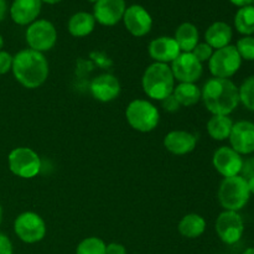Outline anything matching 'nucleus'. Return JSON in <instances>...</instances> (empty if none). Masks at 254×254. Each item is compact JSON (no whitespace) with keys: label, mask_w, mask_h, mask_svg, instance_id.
<instances>
[{"label":"nucleus","mask_w":254,"mask_h":254,"mask_svg":"<svg viewBox=\"0 0 254 254\" xmlns=\"http://www.w3.org/2000/svg\"><path fill=\"white\" fill-rule=\"evenodd\" d=\"M201 101L212 116H230L240 104V93L235 82L212 77L201 88Z\"/></svg>","instance_id":"nucleus-1"},{"label":"nucleus","mask_w":254,"mask_h":254,"mask_svg":"<svg viewBox=\"0 0 254 254\" xmlns=\"http://www.w3.org/2000/svg\"><path fill=\"white\" fill-rule=\"evenodd\" d=\"M12 74L27 89L41 87L49 78V61L41 52L24 49L12 56Z\"/></svg>","instance_id":"nucleus-2"},{"label":"nucleus","mask_w":254,"mask_h":254,"mask_svg":"<svg viewBox=\"0 0 254 254\" xmlns=\"http://www.w3.org/2000/svg\"><path fill=\"white\" fill-rule=\"evenodd\" d=\"M175 82L169 64L153 62L144 71L141 77V88L149 98L161 102L173 94Z\"/></svg>","instance_id":"nucleus-3"},{"label":"nucleus","mask_w":254,"mask_h":254,"mask_svg":"<svg viewBox=\"0 0 254 254\" xmlns=\"http://www.w3.org/2000/svg\"><path fill=\"white\" fill-rule=\"evenodd\" d=\"M251 198L248 183L243 176L237 175L232 178H223L218 188V201L226 211L242 210Z\"/></svg>","instance_id":"nucleus-4"},{"label":"nucleus","mask_w":254,"mask_h":254,"mask_svg":"<svg viewBox=\"0 0 254 254\" xmlns=\"http://www.w3.org/2000/svg\"><path fill=\"white\" fill-rule=\"evenodd\" d=\"M126 118L134 130L139 133H150L159 126L160 113L150 101L136 98L127 107Z\"/></svg>","instance_id":"nucleus-5"},{"label":"nucleus","mask_w":254,"mask_h":254,"mask_svg":"<svg viewBox=\"0 0 254 254\" xmlns=\"http://www.w3.org/2000/svg\"><path fill=\"white\" fill-rule=\"evenodd\" d=\"M7 165L10 171L17 178L32 179L41 171V159L34 149L19 146L9 153Z\"/></svg>","instance_id":"nucleus-6"},{"label":"nucleus","mask_w":254,"mask_h":254,"mask_svg":"<svg viewBox=\"0 0 254 254\" xmlns=\"http://www.w3.org/2000/svg\"><path fill=\"white\" fill-rule=\"evenodd\" d=\"M242 66V59L235 45H228L213 51L208 61L211 74L216 78H227L235 76Z\"/></svg>","instance_id":"nucleus-7"},{"label":"nucleus","mask_w":254,"mask_h":254,"mask_svg":"<svg viewBox=\"0 0 254 254\" xmlns=\"http://www.w3.org/2000/svg\"><path fill=\"white\" fill-rule=\"evenodd\" d=\"M14 232L24 243L34 245L44 240L46 236V222L39 213L26 211L15 218Z\"/></svg>","instance_id":"nucleus-8"},{"label":"nucleus","mask_w":254,"mask_h":254,"mask_svg":"<svg viewBox=\"0 0 254 254\" xmlns=\"http://www.w3.org/2000/svg\"><path fill=\"white\" fill-rule=\"evenodd\" d=\"M25 37L29 49L45 54L54 49L56 45L57 30L49 20L37 19L27 26Z\"/></svg>","instance_id":"nucleus-9"},{"label":"nucleus","mask_w":254,"mask_h":254,"mask_svg":"<svg viewBox=\"0 0 254 254\" xmlns=\"http://www.w3.org/2000/svg\"><path fill=\"white\" fill-rule=\"evenodd\" d=\"M216 233L226 245H236L245 233V222L241 215L235 211H223L216 220Z\"/></svg>","instance_id":"nucleus-10"},{"label":"nucleus","mask_w":254,"mask_h":254,"mask_svg":"<svg viewBox=\"0 0 254 254\" xmlns=\"http://www.w3.org/2000/svg\"><path fill=\"white\" fill-rule=\"evenodd\" d=\"M170 68L179 83H196L203 73V64L191 52H181L171 62Z\"/></svg>","instance_id":"nucleus-11"},{"label":"nucleus","mask_w":254,"mask_h":254,"mask_svg":"<svg viewBox=\"0 0 254 254\" xmlns=\"http://www.w3.org/2000/svg\"><path fill=\"white\" fill-rule=\"evenodd\" d=\"M242 155L233 150L231 146H221L213 153L212 164L220 175L223 178H232L241 175L243 168Z\"/></svg>","instance_id":"nucleus-12"},{"label":"nucleus","mask_w":254,"mask_h":254,"mask_svg":"<svg viewBox=\"0 0 254 254\" xmlns=\"http://www.w3.org/2000/svg\"><path fill=\"white\" fill-rule=\"evenodd\" d=\"M126 29L135 37H143L151 31L153 17L148 10L141 5H130L126 9L123 15Z\"/></svg>","instance_id":"nucleus-13"},{"label":"nucleus","mask_w":254,"mask_h":254,"mask_svg":"<svg viewBox=\"0 0 254 254\" xmlns=\"http://www.w3.org/2000/svg\"><path fill=\"white\" fill-rule=\"evenodd\" d=\"M231 148L240 155H251L254 153V123L241 121L233 124L230 138Z\"/></svg>","instance_id":"nucleus-14"},{"label":"nucleus","mask_w":254,"mask_h":254,"mask_svg":"<svg viewBox=\"0 0 254 254\" xmlns=\"http://www.w3.org/2000/svg\"><path fill=\"white\" fill-rule=\"evenodd\" d=\"M92 97L102 103H109L117 99L121 94L122 86L119 79L111 73H102L94 77L91 82Z\"/></svg>","instance_id":"nucleus-15"},{"label":"nucleus","mask_w":254,"mask_h":254,"mask_svg":"<svg viewBox=\"0 0 254 254\" xmlns=\"http://www.w3.org/2000/svg\"><path fill=\"white\" fill-rule=\"evenodd\" d=\"M126 9V0H98L94 4L93 16L103 26H114L123 20Z\"/></svg>","instance_id":"nucleus-16"},{"label":"nucleus","mask_w":254,"mask_h":254,"mask_svg":"<svg viewBox=\"0 0 254 254\" xmlns=\"http://www.w3.org/2000/svg\"><path fill=\"white\" fill-rule=\"evenodd\" d=\"M148 52L154 62L169 64L181 54V50L174 37L160 36L149 44Z\"/></svg>","instance_id":"nucleus-17"},{"label":"nucleus","mask_w":254,"mask_h":254,"mask_svg":"<svg viewBox=\"0 0 254 254\" xmlns=\"http://www.w3.org/2000/svg\"><path fill=\"white\" fill-rule=\"evenodd\" d=\"M41 6V0H14L10 6V16L15 24L29 26L37 20Z\"/></svg>","instance_id":"nucleus-18"},{"label":"nucleus","mask_w":254,"mask_h":254,"mask_svg":"<svg viewBox=\"0 0 254 254\" xmlns=\"http://www.w3.org/2000/svg\"><path fill=\"white\" fill-rule=\"evenodd\" d=\"M197 138L186 130H171L164 138V146L174 155H186L195 150Z\"/></svg>","instance_id":"nucleus-19"},{"label":"nucleus","mask_w":254,"mask_h":254,"mask_svg":"<svg viewBox=\"0 0 254 254\" xmlns=\"http://www.w3.org/2000/svg\"><path fill=\"white\" fill-rule=\"evenodd\" d=\"M233 37L232 27L225 21H216L207 27L205 32V42L213 50L222 49L231 45Z\"/></svg>","instance_id":"nucleus-20"},{"label":"nucleus","mask_w":254,"mask_h":254,"mask_svg":"<svg viewBox=\"0 0 254 254\" xmlns=\"http://www.w3.org/2000/svg\"><path fill=\"white\" fill-rule=\"evenodd\" d=\"M96 22L93 14L87 11H78L69 17L67 29L73 37H86L93 32Z\"/></svg>","instance_id":"nucleus-21"},{"label":"nucleus","mask_w":254,"mask_h":254,"mask_svg":"<svg viewBox=\"0 0 254 254\" xmlns=\"http://www.w3.org/2000/svg\"><path fill=\"white\" fill-rule=\"evenodd\" d=\"M180 235L185 238L195 240L202 236L206 231L205 218L197 213H189L180 220L178 226Z\"/></svg>","instance_id":"nucleus-22"},{"label":"nucleus","mask_w":254,"mask_h":254,"mask_svg":"<svg viewBox=\"0 0 254 254\" xmlns=\"http://www.w3.org/2000/svg\"><path fill=\"white\" fill-rule=\"evenodd\" d=\"M174 39L180 47L181 52H191L200 42V35L195 25L191 22H183L176 29Z\"/></svg>","instance_id":"nucleus-23"},{"label":"nucleus","mask_w":254,"mask_h":254,"mask_svg":"<svg viewBox=\"0 0 254 254\" xmlns=\"http://www.w3.org/2000/svg\"><path fill=\"white\" fill-rule=\"evenodd\" d=\"M233 121L230 116H212L207 122V133L213 140L223 141L230 138L233 128Z\"/></svg>","instance_id":"nucleus-24"},{"label":"nucleus","mask_w":254,"mask_h":254,"mask_svg":"<svg viewBox=\"0 0 254 254\" xmlns=\"http://www.w3.org/2000/svg\"><path fill=\"white\" fill-rule=\"evenodd\" d=\"M173 96L181 107H192L201 101V88L196 83H179Z\"/></svg>","instance_id":"nucleus-25"},{"label":"nucleus","mask_w":254,"mask_h":254,"mask_svg":"<svg viewBox=\"0 0 254 254\" xmlns=\"http://www.w3.org/2000/svg\"><path fill=\"white\" fill-rule=\"evenodd\" d=\"M235 26L243 36H252L254 34V6L247 5L238 9L235 16Z\"/></svg>","instance_id":"nucleus-26"},{"label":"nucleus","mask_w":254,"mask_h":254,"mask_svg":"<svg viewBox=\"0 0 254 254\" xmlns=\"http://www.w3.org/2000/svg\"><path fill=\"white\" fill-rule=\"evenodd\" d=\"M107 245L98 237H87L77 246L76 254H106Z\"/></svg>","instance_id":"nucleus-27"},{"label":"nucleus","mask_w":254,"mask_h":254,"mask_svg":"<svg viewBox=\"0 0 254 254\" xmlns=\"http://www.w3.org/2000/svg\"><path fill=\"white\" fill-rule=\"evenodd\" d=\"M240 103H242L248 111L254 112V74L247 77L238 87Z\"/></svg>","instance_id":"nucleus-28"},{"label":"nucleus","mask_w":254,"mask_h":254,"mask_svg":"<svg viewBox=\"0 0 254 254\" xmlns=\"http://www.w3.org/2000/svg\"><path fill=\"white\" fill-rule=\"evenodd\" d=\"M242 61H254V37L243 36L235 45Z\"/></svg>","instance_id":"nucleus-29"},{"label":"nucleus","mask_w":254,"mask_h":254,"mask_svg":"<svg viewBox=\"0 0 254 254\" xmlns=\"http://www.w3.org/2000/svg\"><path fill=\"white\" fill-rule=\"evenodd\" d=\"M213 51H215V50H213L208 44H206V42H198V44L196 45L195 49L191 51V54L203 64L205 62L210 61L211 56L213 55Z\"/></svg>","instance_id":"nucleus-30"},{"label":"nucleus","mask_w":254,"mask_h":254,"mask_svg":"<svg viewBox=\"0 0 254 254\" xmlns=\"http://www.w3.org/2000/svg\"><path fill=\"white\" fill-rule=\"evenodd\" d=\"M12 67V56L9 52L1 50L0 51V76L11 71Z\"/></svg>","instance_id":"nucleus-31"},{"label":"nucleus","mask_w":254,"mask_h":254,"mask_svg":"<svg viewBox=\"0 0 254 254\" xmlns=\"http://www.w3.org/2000/svg\"><path fill=\"white\" fill-rule=\"evenodd\" d=\"M161 106H163V108L165 109L166 112H169V113L178 112L179 109L181 108V106L179 104V102L176 101V98L173 94H170V96L166 97L165 99H163V101H161Z\"/></svg>","instance_id":"nucleus-32"},{"label":"nucleus","mask_w":254,"mask_h":254,"mask_svg":"<svg viewBox=\"0 0 254 254\" xmlns=\"http://www.w3.org/2000/svg\"><path fill=\"white\" fill-rule=\"evenodd\" d=\"M14 250H12V243L9 240L7 236L4 233H0V254H12Z\"/></svg>","instance_id":"nucleus-33"},{"label":"nucleus","mask_w":254,"mask_h":254,"mask_svg":"<svg viewBox=\"0 0 254 254\" xmlns=\"http://www.w3.org/2000/svg\"><path fill=\"white\" fill-rule=\"evenodd\" d=\"M254 175V158L250 159V160L243 161V168L241 171V176L248 180L250 178H252Z\"/></svg>","instance_id":"nucleus-34"},{"label":"nucleus","mask_w":254,"mask_h":254,"mask_svg":"<svg viewBox=\"0 0 254 254\" xmlns=\"http://www.w3.org/2000/svg\"><path fill=\"white\" fill-rule=\"evenodd\" d=\"M106 254H127V250L121 243L112 242L109 245H107Z\"/></svg>","instance_id":"nucleus-35"},{"label":"nucleus","mask_w":254,"mask_h":254,"mask_svg":"<svg viewBox=\"0 0 254 254\" xmlns=\"http://www.w3.org/2000/svg\"><path fill=\"white\" fill-rule=\"evenodd\" d=\"M7 11V5L5 0H0V21L5 19V15Z\"/></svg>","instance_id":"nucleus-36"},{"label":"nucleus","mask_w":254,"mask_h":254,"mask_svg":"<svg viewBox=\"0 0 254 254\" xmlns=\"http://www.w3.org/2000/svg\"><path fill=\"white\" fill-rule=\"evenodd\" d=\"M233 5L238 7H243V6H247V5H251L253 2V0H230Z\"/></svg>","instance_id":"nucleus-37"},{"label":"nucleus","mask_w":254,"mask_h":254,"mask_svg":"<svg viewBox=\"0 0 254 254\" xmlns=\"http://www.w3.org/2000/svg\"><path fill=\"white\" fill-rule=\"evenodd\" d=\"M247 183H248V189H250L251 195H254V175L252 176V178L248 179Z\"/></svg>","instance_id":"nucleus-38"},{"label":"nucleus","mask_w":254,"mask_h":254,"mask_svg":"<svg viewBox=\"0 0 254 254\" xmlns=\"http://www.w3.org/2000/svg\"><path fill=\"white\" fill-rule=\"evenodd\" d=\"M62 0H41V2H46V4H50V5H54V4H59V2H61Z\"/></svg>","instance_id":"nucleus-39"},{"label":"nucleus","mask_w":254,"mask_h":254,"mask_svg":"<svg viewBox=\"0 0 254 254\" xmlns=\"http://www.w3.org/2000/svg\"><path fill=\"white\" fill-rule=\"evenodd\" d=\"M242 254H254V247H251V248H247V250L245 251Z\"/></svg>","instance_id":"nucleus-40"},{"label":"nucleus","mask_w":254,"mask_h":254,"mask_svg":"<svg viewBox=\"0 0 254 254\" xmlns=\"http://www.w3.org/2000/svg\"><path fill=\"white\" fill-rule=\"evenodd\" d=\"M2 47H4V37H2L1 35H0V51H1V50H2Z\"/></svg>","instance_id":"nucleus-41"},{"label":"nucleus","mask_w":254,"mask_h":254,"mask_svg":"<svg viewBox=\"0 0 254 254\" xmlns=\"http://www.w3.org/2000/svg\"><path fill=\"white\" fill-rule=\"evenodd\" d=\"M1 222H2V207L1 205H0V225H1Z\"/></svg>","instance_id":"nucleus-42"},{"label":"nucleus","mask_w":254,"mask_h":254,"mask_svg":"<svg viewBox=\"0 0 254 254\" xmlns=\"http://www.w3.org/2000/svg\"><path fill=\"white\" fill-rule=\"evenodd\" d=\"M88 1H89V2H93V4H96V2L98 1V0H88Z\"/></svg>","instance_id":"nucleus-43"},{"label":"nucleus","mask_w":254,"mask_h":254,"mask_svg":"<svg viewBox=\"0 0 254 254\" xmlns=\"http://www.w3.org/2000/svg\"><path fill=\"white\" fill-rule=\"evenodd\" d=\"M253 4H254V0H253ZM253 6H254V5H253Z\"/></svg>","instance_id":"nucleus-44"}]
</instances>
